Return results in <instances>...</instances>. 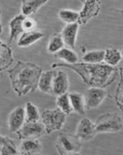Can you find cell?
<instances>
[{
	"label": "cell",
	"instance_id": "cell-14",
	"mask_svg": "<svg viewBox=\"0 0 123 155\" xmlns=\"http://www.w3.org/2000/svg\"><path fill=\"white\" fill-rule=\"evenodd\" d=\"M14 61L13 57L12 49L8 44L0 42V71L7 69L12 65Z\"/></svg>",
	"mask_w": 123,
	"mask_h": 155
},
{
	"label": "cell",
	"instance_id": "cell-5",
	"mask_svg": "<svg viewBox=\"0 0 123 155\" xmlns=\"http://www.w3.org/2000/svg\"><path fill=\"white\" fill-rule=\"evenodd\" d=\"M56 148L60 155L78 154L81 150L82 144L75 134L63 133L58 136Z\"/></svg>",
	"mask_w": 123,
	"mask_h": 155
},
{
	"label": "cell",
	"instance_id": "cell-18",
	"mask_svg": "<svg viewBox=\"0 0 123 155\" xmlns=\"http://www.w3.org/2000/svg\"><path fill=\"white\" fill-rule=\"evenodd\" d=\"M0 154L16 155L20 154L15 142L8 136L1 135L0 136Z\"/></svg>",
	"mask_w": 123,
	"mask_h": 155
},
{
	"label": "cell",
	"instance_id": "cell-22",
	"mask_svg": "<svg viewBox=\"0 0 123 155\" xmlns=\"http://www.w3.org/2000/svg\"><path fill=\"white\" fill-rule=\"evenodd\" d=\"M105 51L104 61L108 65L115 67L121 61L122 55L118 49L115 48H108Z\"/></svg>",
	"mask_w": 123,
	"mask_h": 155
},
{
	"label": "cell",
	"instance_id": "cell-10",
	"mask_svg": "<svg viewBox=\"0 0 123 155\" xmlns=\"http://www.w3.org/2000/svg\"><path fill=\"white\" fill-rule=\"evenodd\" d=\"M25 121V109L18 107L13 110L8 116V125L11 133H17Z\"/></svg>",
	"mask_w": 123,
	"mask_h": 155
},
{
	"label": "cell",
	"instance_id": "cell-31",
	"mask_svg": "<svg viewBox=\"0 0 123 155\" xmlns=\"http://www.w3.org/2000/svg\"><path fill=\"white\" fill-rule=\"evenodd\" d=\"M122 57H123V49H122Z\"/></svg>",
	"mask_w": 123,
	"mask_h": 155
},
{
	"label": "cell",
	"instance_id": "cell-23",
	"mask_svg": "<svg viewBox=\"0 0 123 155\" xmlns=\"http://www.w3.org/2000/svg\"><path fill=\"white\" fill-rule=\"evenodd\" d=\"M56 102H57L58 108L61 109L63 112H64L66 115L70 114L73 111L72 104H71L70 97H69L68 92H66V93L57 96Z\"/></svg>",
	"mask_w": 123,
	"mask_h": 155
},
{
	"label": "cell",
	"instance_id": "cell-26",
	"mask_svg": "<svg viewBox=\"0 0 123 155\" xmlns=\"http://www.w3.org/2000/svg\"><path fill=\"white\" fill-rule=\"evenodd\" d=\"M59 17L62 21L68 24L78 23L79 12L70 9H61L59 12Z\"/></svg>",
	"mask_w": 123,
	"mask_h": 155
},
{
	"label": "cell",
	"instance_id": "cell-28",
	"mask_svg": "<svg viewBox=\"0 0 123 155\" xmlns=\"http://www.w3.org/2000/svg\"><path fill=\"white\" fill-rule=\"evenodd\" d=\"M120 81L116 88L115 99L116 104H121L123 106V71L122 68H120Z\"/></svg>",
	"mask_w": 123,
	"mask_h": 155
},
{
	"label": "cell",
	"instance_id": "cell-6",
	"mask_svg": "<svg viewBox=\"0 0 123 155\" xmlns=\"http://www.w3.org/2000/svg\"><path fill=\"white\" fill-rule=\"evenodd\" d=\"M46 133L45 127L42 123L25 121L21 128L16 133L19 140L38 139Z\"/></svg>",
	"mask_w": 123,
	"mask_h": 155
},
{
	"label": "cell",
	"instance_id": "cell-16",
	"mask_svg": "<svg viewBox=\"0 0 123 155\" xmlns=\"http://www.w3.org/2000/svg\"><path fill=\"white\" fill-rule=\"evenodd\" d=\"M57 71H47L42 72L39 81L38 88L44 93L52 94V87L53 79Z\"/></svg>",
	"mask_w": 123,
	"mask_h": 155
},
{
	"label": "cell",
	"instance_id": "cell-25",
	"mask_svg": "<svg viewBox=\"0 0 123 155\" xmlns=\"http://www.w3.org/2000/svg\"><path fill=\"white\" fill-rule=\"evenodd\" d=\"M64 42L61 33H55L51 38L47 46V51L49 53L55 54L61 50L64 47Z\"/></svg>",
	"mask_w": 123,
	"mask_h": 155
},
{
	"label": "cell",
	"instance_id": "cell-9",
	"mask_svg": "<svg viewBox=\"0 0 123 155\" xmlns=\"http://www.w3.org/2000/svg\"><path fill=\"white\" fill-rule=\"evenodd\" d=\"M97 132L95 128V124L87 118L81 119L77 127L75 135L80 140L90 141L96 136Z\"/></svg>",
	"mask_w": 123,
	"mask_h": 155
},
{
	"label": "cell",
	"instance_id": "cell-32",
	"mask_svg": "<svg viewBox=\"0 0 123 155\" xmlns=\"http://www.w3.org/2000/svg\"><path fill=\"white\" fill-rule=\"evenodd\" d=\"M122 71H123V70H122Z\"/></svg>",
	"mask_w": 123,
	"mask_h": 155
},
{
	"label": "cell",
	"instance_id": "cell-2",
	"mask_svg": "<svg viewBox=\"0 0 123 155\" xmlns=\"http://www.w3.org/2000/svg\"><path fill=\"white\" fill-rule=\"evenodd\" d=\"M42 68L31 62L19 61L8 70L12 89L19 97L34 92L38 88Z\"/></svg>",
	"mask_w": 123,
	"mask_h": 155
},
{
	"label": "cell",
	"instance_id": "cell-12",
	"mask_svg": "<svg viewBox=\"0 0 123 155\" xmlns=\"http://www.w3.org/2000/svg\"><path fill=\"white\" fill-rule=\"evenodd\" d=\"M79 26L78 23L68 24L64 27L61 33L64 44L71 49L75 48Z\"/></svg>",
	"mask_w": 123,
	"mask_h": 155
},
{
	"label": "cell",
	"instance_id": "cell-15",
	"mask_svg": "<svg viewBox=\"0 0 123 155\" xmlns=\"http://www.w3.org/2000/svg\"><path fill=\"white\" fill-rule=\"evenodd\" d=\"M26 18V16L23 14H18L14 17L9 23L10 35L8 40V45L11 44L13 41L16 40L19 35L25 33L23 30V21Z\"/></svg>",
	"mask_w": 123,
	"mask_h": 155
},
{
	"label": "cell",
	"instance_id": "cell-8",
	"mask_svg": "<svg viewBox=\"0 0 123 155\" xmlns=\"http://www.w3.org/2000/svg\"><path fill=\"white\" fill-rule=\"evenodd\" d=\"M108 95L104 88L91 87L86 90L85 97V109L87 110L96 109L100 105Z\"/></svg>",
	"mask_w": 123,
	"mask_h": 155
},
{
	"label": "cell",
	"instance_id": "cell-29",
	"mask_svg": "<svg viewBox=\"0 0 123 155\" xmlns=\"http://www.w3.org/2000/svg\"><path fill=\"white\" fill-rule=\"evenodd\" d=\"M36 21L32 18H27L23 21V30L24 32H30L34 31L36 28Z\"/></svg>",
	"mask_w": 123,
	"mask_h": 155
},
{
	"label": "cell",
	"instance_id": "cell-27",
	"mask_svg": "<svg viewBox=\"0 0 123 155\" xmlns=\"http://www.w3.org/2000/svg\"><path fill=\"white\" fill-rule=\"evenodd\" d=\"M25 121L37 122L41 118V115L35 105L31 102L25 104Z\"/></svg>",
	"mask_w": 123,
	"mask_h": 155
},
{
	"label": "cell",
	"instance_id": "cell-30",
	"mask_svg": "<svg viewBox=\"0 0 123 155\" xmlns=\"http://www.w3.org/2000/svg\"><path fill=\"white\" fill-rule=\"evenodd\" d=\"M117 105H118V107H119V109H120V111H121L122 114L123 116V106H122V105H121V104H117Z\"/></svg>",
	"mask_w": 123,
	"mask_h": 155
},
{
	"label": "cell",
	"instance_id": "cell-21",
	"mask_svg": "<svg viewBox=\"0 0 123 155\" xmlns=\"http://www.w3.org/2000/svg\"><path fill=\"white\" fill-rule=\"evenodd\" d=\"M54 57L57 59H62L66 62V64H73L78 63V57L77 54L72 49L63 48L54 54Z\"/></svg>",
	"mask_w": 123,
	"mask_h": 155
},
{
	"label": "cell",
	"instance_id": "cell-19",
	"mask_svg": "<svg viewBox=\"0 0 123 155\" xmlns=\"http://www.w3.org/2000/svg\"><path fill=\"white\" fill-rule=\"evenodd\" d=\"M47 2L48 0H23L21 5L22 14L27 16L35 14Z\"/></svg>",
	"mask_w": 123,
	"mask_h": 155
},
{
	"label": "cell",
	"instance_id": "cell-7",
	"mask_svg": "<svg viewBox=\"0 0 123 155\" xmlns=\"http://www.w3.org/2000/svg\"><path fill=\"white\" fill-rule=\"evenodd\" d=\"M83 7L79 12V25H85L92 18L97 16L101 11V1L99 0H83Z\"/></svg>",
	"mask_w": 123,
	"mask_h": 155
},
{
	"label": "cell",
	"instance_id": "cell-24",
	"mask_svg": "<svg viewBox=\"0 0 123 155\" xmlns=\"http://www.w3.org/2000/svg\"><path fill=\"white\" fill-rule=\"evenodd\" d=\"M104 50L90 51L85 53L83 57V60L85 63L89 64H100L104 61L105 58Z\"/></svg>",
	"mask_w": 123,
	"mask_h": 155
},
{
	"label": "cell",
	"instance_id": "cell-4",
	"mask_svg": "<svg viewBox=\"0 0 123 155\" xmlns=\"http://www.w3.org/2000/svg\"><path fill=\"white\" fill-rule=\"evenodd\" d=\"M66 114L59 108L47 109L43 111L41 114V118L47 134L61 130L66 123Z\"/></svg>",
	"mask_w": 123,
	"mask_h": 155
},
{
	"label": "cell",
	"instance_id": "cell-20",
	"mask_svg": "<svg viewBox=\"0 0 123 155\" xmlns=\"http://www.w3.org/2000/svg\"><path fill=\"white\" fill-rule=\"evenodd\" d=\"M71 104H72L73 111L78 114L79 115L85 114V97L79 92H70L69 93Z\"/></svg>",
	"mask_w": 123,
	"mask_h": 155
},
{
	"label": "cell",
	"instance_id": "cell-17",
	"mask_svg": "<svg viewBox=\"0 0 123 155\" xmlns=\"http://www.w3.org/2000/svg\"><path fill=\"white\" fill-rule=\"evenodd\" d=\"M44 36L45 34L40 31H32L25 32L18 39L17 45L20 47H28L34 44V42H37L38 40H41Z\"/></svg>",
	"mask_w": 123,
	"mask_h": 155
},
{
	"label": "cell",
	"instance_id": "cell-11",
	"mask_svg": "<svg viewBox=\"0 0 123 155\" xmlns=\"http://www.w3.org/2000/svg\"><path fill=\"white\" fill-rule=\"evenodd\" d=\"M68 89L69 81L68 75L63 71H57L53 79L51 95L59 96L68 92Z\"/></svg>",
	"mask_w": 123,
	"mask_h": 155
},
{
	"label": "cell",
	"instance_id": "cell-13",
	"mask_svg": "<svg viewBox=\"0 0 123 155\" xmlns=\"http://www.w3.org/2000/svg\"><path fill=\"white\" fill-rule=\"evenodd\" d=\"M19 152L22 155L40 154L42 151V145L39 140H24L19 146Z\"/></svg>",
	"mask_w": 123,
	"mask_h": 155
},
{
	"label": "cell",
	"instance_id": "cell-1",
	"mask_svg": "<svg viewBox=\"0 0 123 155\" xmlns=\"http://www.w3.org/2000/svg\"><path fill=\"white\" fill-rule=\"evenodd\" d=\"M65 67L71 69L78 74L84 83L90 87L105 88L115 81L118 69L107 64L54 63L51 68Z\"/></svg>",
	"mask_w": 123,
	"mask_h": 155
},
{
	"label": "cell",
	"instance_id": "cell-3",
	"mask_svg": "<svg viewBox=\"0 0 123 155\" xmlns=\"http://www.w3.org/2000/svg\"><path fill=\"white\" fill-rule=\"evenodd\" d=\"M97 133H117L123 128V121L118 113H105L100 115L95 123Z\"/></svg>",
	"mask_w": 123,
	"mask_h": 155
}]
</instances>
